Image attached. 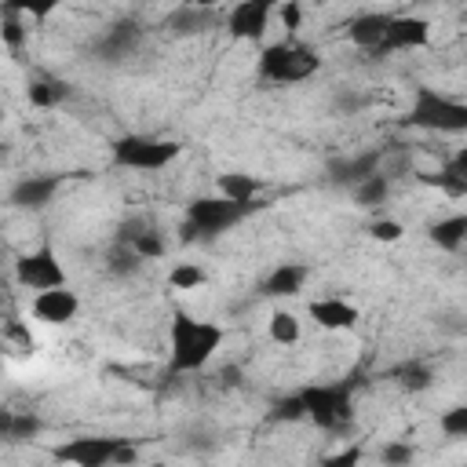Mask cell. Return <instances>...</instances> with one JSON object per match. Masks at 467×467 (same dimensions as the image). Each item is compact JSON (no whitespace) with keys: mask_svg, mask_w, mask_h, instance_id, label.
<instances>
[{"mask_svg":"<svg viewBox=\"0 0 467 467\" xmlns=\"http://www.w3.org/2000/svg\"><path fill=\"white\" fill-rule=\"evenodd\" d=\"M358 463H361V449L358 445H347V449H339V452L321 460V467H358Z\"/></svg>","mask_w":467,"mask_h":467,"instance_id":"27","label":"cell"},{"mask_svg":"<svg viewBox=\"0 0 467 467\" xmlns=\"http://www.w3.org/2000/svg\"><path fill=\"white\" fill-rule=\"evenodd\" d=\"M182 146L175 139H157V135H124L113 142V161L131 171H164L175 164Z\"/></svg>","mask_w":467,"mask_h":467,"instance_id":"3","label":"cell"},{"mask_svg":"<svg viewBox=\"0 0 467 467\" xmlns=\"http://www.w3.org/2000/svg\"><path fill=\"white\" fill-rule=\"evenodd\" d=\"M431 36H434L431 18L412 15V11H401V15H390V22H387L383 51H420V47L431 44Z\"/></svg>","mask_w":467,"mask_h":467,"instance_id":"10","label":"cell"},{"mask_svg":"<svg viewBox=\"0 0 467 467\" xmlns=\"http://www.w3.org/2000/svg\"><path fill=\"white\" fill-rule=\"evenodd\" d=\"M55 190H58L55 179H26V182H18L15 201H18V204H29V208H40V204H47V197H51Z\"/></svg>","mask_w":467,"mask_h":467,"instance_id":"19","label":"cell"},{"mask_svg":"<svg viewBox=\"0 0 467 467\" xmlns=\"http://www.w3.org/2000/svg\"><path fill=\"white\" fill-rule=\"evenodd\" d=\"M303 18H306V11H303L299 0H292V4H277V7H274V26L285 29V36H299Z\"/></svg>","mask_w":467,"mask_h":467,"instance_id":"22","label":"cell"},{"mask_svg":"<svg viewBox=\"0 0 467 467\" xmlns=\"http://www.w3.org/2000/svg\"><path fill=\"white\" fill-rule=\"evenodd\" d=\"M431 241H434L441 252H460L463 241H467V215H463V212L441 215V219L431 226Z\"/></svg>","mask_w":467,"mask_h":467,"instance_id":"17","label":"cell"},{"mask_svg":"<svg viewBox=\"0 0 467 467\" xmlns=\"http://www.w3.org/2000/svg\"><path fill=\"white\" fill-rule=\"evenodd\" d=\"M208 285V270L201 263H190V259H179L168 266V288L171 292H201Z\"/></svg>","mask_w":467,"mask_h":467,"instance_id":"18","label":"cell"},{"mask_svg":"<svg viewBox=\"0 0 467 467\" xmlns=\"http://www.w3.org/2000/svg\"><path fill=\"white\" fill-rule=\"evenodd\" d=\"M299 409H303V416H310V420H314L317 427H325V431H332V427H339V423L350 420L347 390H343V387H328V383L306 387V390L299 394Z\"/></svg>","mask_w":467,"mask_h":467,"instance_id":"9","label":"cell"},{"mask_svg":"<svg viewBox=\"0 0 467 467\" xmlns=\"http://www.w3.org/2000/svg\"><path fill=\"white\" fill-rule=\"evenodd\" d=\"M306 277H310V270H306L303 263H277V266L266 274V281H263V296H270V299L296 296V292H303Z\"/></svg>","mask_w":467,"mask_h":467,"instance_id":"16","label":"cell"},{"mask_svg":"<svg viewBox=\"0 0 467 467\" xmlns=\"http://www.w3.org/2000/svg\"><path fill=\"white\" fill-rule=\"evenodd\" d=\"M128 456L131 449L120 438H99V434H80L55 449V460L66 467H113Z\"/></svg>","mask_w":467,"mask_h":467,"instance_id":"6","label":"cell"},{"mask_svg":"<svg viewBox=\"0 0 467 467\" xmlns=\"http://www.w3.org/2000/svg\"><path fill=\"white\" fill-rule=\"evenodd\" d=\"M226 328L219 321L179 310L168 325V365L175 372H201L223 350Z\"/></svg>","mask_w":467,"mask_h":467,"instance_id":"1","label":"cell"},{"mask_svg":"<svg viewBox=\"0 0 467 467\" xmlns=\"http://www.w3.org/2000/svg\"><path fill=\"white\" fill-rule=\"evenodd\" d=\"M241 215H244V208H237V204H230V201H223V197H201V201L190 204V226L201 230V234H208V237L223 234V230L234 226Z\"/></svg>","mask_w":467,"mask_h":467,"instance_id":"11","label":"cell"},{"mask_svg":"<svg viewBox=\"0 0 467 467\" xmlns=\"http://www.w3.org/2000/svg\"><path fill=\"white\" fill-rule=\"evenodd\" d=\"M303 332H306V321H303L299 310H292V306H274V310L266 314V339H270L274 347L292 350V347L303 343Z\"/></svg>","mask_w":467,"mask_h":467,"instance_id":"14","label":"cell"},{"mask_svg":"<svg viewBox=\"0 0 467 467\" xmlns=\"http://www.w3.org/2000/svg\"><path fill=\"white\" fill-rule=\"evenodd\" d=\"M62 99V91L55 88V84H33L29 88V102L33 106H51V102H58Z\"/></svg>","mask_w":467,"mask_h":467,"instance_id":"28","label":"cell"},{"mask_svg":"<svg viewBox=\"0 0 467 467\" xmlns=\"http://www.w3.org/2000/svg\"><path fill=\"white\" fill-rule=\"evenodd\" d=\"M409 124L416 128H431V131H460L467 124V106L434 91V88H416L412 109H409Z\"/></svg>","mask_w":467,"mask_h":467,"instance_id":"4","label":"cell"},{"mask_svg":"<svg viewBox=\"0 0 467 467\" xmlns=\"http://www.w3.org/2000/svg\"><path fill=\"white\" fill-rule=\"evenodd\" d=\"M131 248H135L139 259H161V255H164V241H161L157 230H142V234H135Z\"/></svg>","mask_w":467,"mask_h":467,"instance_id":"23","label":"cell"},{"mask_svg":"<svg viewBox=\"0 0 467 467\" xmlns=\"http://www.w3.org/2000/svg\"><path fill=\"white\" fill-rule=\"evenodd\" d=\"M387 193H390V182H387V175H379V171L365 175V179L358 182V190H354V197H358L365 208L383 204V201H387Z\"/></svg>","mask_w":467,"mask_h":467,"instance_id":"20","label":"cell"},{"mask_svg":"<svg viewBox=\"0 0 467 467\" xmlns=\"http://www.w3.org/2000/svg\"><path fill=\"white\" fill-rule=\"evenodd\" d=\"M230 33L241 36V40H263V33L274 26V4H263V0H244L230 11Z\"/></svg>","mask_w":467,"mask_h":467,"instance_id":"12","label":"cell"},{"mask_svg":"<svg viewBox=\"0 0 467 467\" xmlns=\"http://www.w3.org/2000/svg\"><path fill=\"white\" fill-rule=\"evenodd\" d=\"M379 456H383L387 467H409V463L416 460V449H412L409 441H387Z\"/></svg>","mask_w":467,"mask_h":467,"instance_id":"25","label":"cell"},{"mask_svg":"<svg viewBox=\"0 0 467 467\" xmlns=\"http://www.w3.org/2000/svg\"><path fill=\"white\" fill-rule=\"evenodd\" d=\"M259 193H263V182H259L255 175H248V171H223V175L215 179V197L237 204V208H244V212L255 204Z\"/></svg>","mask_w":467,"mask_h":467,"instance_id":"15","label":"cell"},{"mask_svg":"<svg viewBox=\"0 0 467 467\" xmlns=\"http://www.w3.org/2000/svg\"><path fill=\"white\" fill-rule=\"evenodd\" d=\"M387 22H390V11H361V15L350 18L347 36H350V44L361 47V51H383Z\"/></svg>","mask_w":467,"mask_h":467,"instance_id":"13","label":"cell"},{"mask_svg":"<svg viewBox=\"0 0 467 467\" xmlns=\"http://www.w3.org/2000/svg\"><path fill=\"white\" fill-rule=\"evenodd\" d=\"M306 317L317 332L325 336H343V332H354L358 321H361V306L347 296H314L306 303Z\"/></svg>","mask_w":467,"mask_h":467,"instance_id":"7","label":"cell"},{"mask_svg":"<svg viewBox=\"0 0 467 467\" xmlns=\"http://www.w3.org/2000/svg\"><path fill=\"white\" fill-rule=\"evenodd\" d=\"M317 69H321L317 51L299 36L263 44V51H259V77L270 84H303Z\"/></svg>","mask_w":467,"mask_h":467,"instance_id":"2","label":"cell"},{"mask_svg":"<svg viewBox=\"0 0 467 467\" xmlns=\"http://www.w3.org/2000/svg\"><path fill=\"white\" fill-rule=\"evenodd\" d=\"M438 427L449 434V438H463L467 434V405H452L438 416Z\"/></svg>","mask_w":467,"mask_h":467,"instance_id":"24","label":"cell"},{"mask_svg":"<svg viewBox=\"0 0 467 467\" xmlns=\"http://www.w3.org/2000/svg\"><path fill=\"white\" fill-rule=\"evenodd\" d=\"M15 285L33 296V292H44V288L69 285V277H66V266H62L58 252L51 244H36L33 252H22L15 259Z\"/></svg>","mask_w":467,"mask_h":467,"instance_id":"5","label":"cell"},{"mask_svg":"<svg viewBox=\"0 0 467 467\" xmlns=\"http://www.w3.org/2000/svg\"><path fill=\"white\" fill-rule=\"evenodd\" d=\"M368 237H372L376 244H398V241L405 237V223L394 219V215H376V219L368 223Z\"/></svg>","mask_w":467,"mask_h":467,"instance_id":"21","label":"cell"},{"mask_svg":"<svg viewBox=\"0 0 467 467\" xmlns=\"http://www.w3.org/2000/svg\"><path fill=\"white\" fill-rule=\"evenodd\" d=\"M0 36H4V44H7V47H22V44H26L29 29H26V22L18 18V11H15V18H7V22L0 26Z\"/></svg>","mask_w":467,"mask_h":467,"instance_id":"26","label":"cell"},{"mask_svg":"<svg viewBox=\"0 0 467 467\" xmlns=\"http://www.w3.org/2000/svg\"><path fill=\"white\" fill-rule=\"evenodd\" d=\"M29 314H33V321H36V325L66 328V325H73V321H77V314H80V296H77L69 285L33 292V296H29Z\"/></svg>","mask_w":467,"mask_h":467,"instance_id":"8","label":"cell"}]
</instances>
